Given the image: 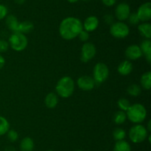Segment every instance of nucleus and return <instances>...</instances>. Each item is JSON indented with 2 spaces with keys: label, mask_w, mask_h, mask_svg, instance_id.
Segmentation results:
<instances>
[{
  "label": "nucleus",
  "mask_w": 151,
  "mask_h": 151,
  "mask_svg": "<svg viewBox=\"0 0 151 151\" xmlns=\"http://www.w3.org/2000/svg\"><path fill=\"white\" fill-rule=\"evenodd\" d=\"M9 45L16 51H22L27 47L28 40L26 36L20 32H14L9 38Z\"/></svg>",
  "instance_id": "20e7f679"
},
{
  "label": "nucleus",
  "mask_w": 151,
  "mask_h": 151,
  "mask_svg": "<svg viewBox=\"0 0 151 151\" xmlns=\"http://www.w3.org/2000/svg\"><path fill=\"white\" fill-rule=\"evenodd\" d=\"M130 13H131V8L127 3H120L116 6L115 9V16L116 19L120 22L127 20Z\"/></svg>",
  "instance_id": "9d476101"
},
{
  "label": "nucleus",
  "mask_w": 151,
  "mask_h": 151,
  "mask_svg": "<svg viewBox=\"0 0 151 151\" xmlns=\"http://www.w3.org/2000/svg\"><path fill=\"white\" fill-rule=\"evenodd\" d=\"M126 113L122 110L117 111L116 113H115L114 115V121L116 124H122L126 121Z\"/></svg>",
  "instance_id": "5701e85b"
},
{
  "label": "nucleus",
  "mask_w": 151,
  "mask_h": 151,
  "mask_svg": "<svg viewBox=\"0 0 151 151\" xmlns=\"http://www.w3.org/2000/svg\"><path fill=\"white\" fill-rule=\"evenodd\" d=\"M128 93L131 96H138L141 93V87L138 84H131L128 87Z\"/></svg>",
  "instance_id": "a878e982"
},
{
  "label": "nucleus",
  "mask_w": 151,
  "mask_h": 151,
  "mask_svg": "<svg viewBox=\"0 0 151 151\" xmlns=\"http://www.w3.org/2000/svg\"><path fill=\"white\" fill-rule=\"evenodd\" d=\"M96 55V47L94 44L91 42H86L81 49V60L83 62H89Z\"/></svg>",
  "instance_id": "6e6552de"
},
{
  "label": "nucleus",
  "mask_w": 151,
  "mask_h": 151,
  "mask_svg": "<svg viewBox=\"0 0 151 151\" xmlns=\"http://www.w3.org/2000/svg\"><path fill=\"white\" fill-rule=\"evenodd\" d=\"M10 130V124L4 116L0 115V136L6 134Z\"/></svg>",
  "instance_id": "b1692460"
},
{
  "label": "nucleus",
  "mask_w": 151,
  "mask_h": 151,
  "mask_svg": "<svg viewBox=\"0 0 151 151\" xmlns=\"http://www.w3.org/2000/svg\"><path fill=\"white\" fill-rule=\"evenodd\" d=\"M25 1H26V0H14L15 2H16V4H24Z\"/></svg>",
  "instance_id": "e433bc0d"
},
{
  "label": "nucleus",
  "mask_w": 151,
  "mask_h": 151,
  "mask_svg": "<svg viewBox=\"0 0 151 151\" xmlns=\"http://www.w3.org/2000/svg\"><path fill=\"white\" fill-rule=\"evenodd\" d=\"M109 76V70L107 65L103 62L96 64L93 70V78L96 84H101L106 81Z\"/></svg>",
  "instance_id": "423d86ee"
},
{
  "label": "nucleus",
  "mask_w": 151,
  "mask_h": 151,
  "mask_svg": "<svg viewBox=\"0 0 151 151\" xmlns=\"http://www.w3.org/2000/svg\"><path fill=\"white\" fill-rule=\"evenodd\" d=\"M47 151H54V150H47Z\"/></svg>",
  "instance_id": "a19ab883"
},
{
  "label": "nucleus",
  "mask_w": 151,
  "mask_h": 151,
  "mask_svg": "<svg viewBox=\"0 0 151 151\" xmlns=\"http://www.w3.org/2000/svg\"><path fill=\"white\" fill-rule=\"evenodd\" d=\"M4 65H5V59L1 55H0V70L2 69Z\"/></svg>",
  "instance_id": "f704fd0d"
},
{
  "label": "nucleus",
  "mask_w": 151,
  "mask_h": 151,
  "mask_svg": "<svg viewBox=\"0 0 151 151\" xmlns=\"http://www.w3.org/2000/svg\"><path fill=\"white\" fill-rule=\"evenodd\" d=\"M105 19H106V22L108 24H113V17H112L111 15H106L105 16Z\"/></svg>",
  "instance_id": "72a5a7b5"
},
{
  "label": "nucleus",
  "mask_w": 151,
  "mask_h": 151,
  "mask_svg": "<svg viewBox=\"0 0 151 151\" xmlns=\"http://www.w3.org/2000/svg\"><path fill=\"white\" fill-rule=\"evenodd\" d=\"M138 30L142 36L147 39L151 38V25L148 22H143L139 25Z\"/></svg>",
  "instance_id": "6ab92c4d"
},
{
  "label": "nucleus",
  "mask_w": 151,
  "mask_h": 151,
  "mask_svg": "<svg viewBox=\"0 0 151 151\" xmlns=\"http://www.w3.org/2000/svg\"><path fill=\"white\" fill-rule=\"evenodd\" d=\"M99 25V19L95 16H90L87 17L83 24V29L87 32H92L95 30Z\"/></svg>",
  "instance_id": "ddd939ff"
},
{
  "label": "nucleus",
  "mask_w": 151,
  "mask_h": 151,
  "mask_svg": "<svg viewBox=\"0 0 151 151\" xmlns=\"http://www.w3.org/2000/svg\"><path fill=\"white\" fill-rule=\"evenodd\" d=\"M84 1H90V0H83Z\"/></svg>",
  "instance_id": "ea45409f"
},
{
  "label": "nucleus",
  "mask_w": 151,
  "mask_h": 151,
  "mask_svg": "<svg viewBox=\"0 0 151 151\" xmlns=\"http://www.w3.org/2000/svg\"><path fill=\"white\" fill-rule=\"evenodd\" d=\"M78 1H79V0H67V1H69V3H75Z\"/></svg>",
  "instance_id": "58836bf2"
},
{
  "label": "nucleus",
  "mask_w": 151,
  "mask_h": 151,
  "mask_svg": "<svg viewBox=\"0 0 151 151\" xmlns=\"http://www.w3.org/2000/svg\"><path fill=\"white\" fill-rule=\"evenodd\" d=\"M76 151H83V150H76Z\"/></svg>",
  "instance_id": "79ce46f5"
},
{
  "label": "nucleus",
  "mask_w": 151,
  "mask_h": 151,
  "mask_svg": "<svg viewBox=\"0 0 151 151\" xmlns=\"http://www.w3.org/2000/svg\"><path fill=\"white\" fill-rule=\"evenodd\" d=\"M126 136V133H125V130L122 128H120V127H118V128H116L113 132V137L115 141H121L124 140Z\"/></svg>",
  "instance_id": "393cba45"
},
{
  "label": "nucleus",
  "mask_w": 151,
  "mask_h": 151,
  "mask_svg": "<svg viewBox=\"0 0 151 151\" xmlns=\"http://www.w3.org/2000/svg\"><path fill=\"white\" fill-rule=\"evenodd\" d=\"M128 20H129V22L131 24V25H138L139 23V19L138 16H137V13H130L129 16H128Z\"/></svg>",
  "instance_id": "c85d7f7f"
},
{
  "label": "nucleus",
  "mask_w": 151,
  "mask_h": 151,
  "mask_svg": "<svg viewBox=\"0 0 151 151\" xmlns=\"http://www.w3.org/2000/svg\"><path fill=\"white\" fill-rule=\"evenodd\" d=\"M7 136L10 142H15L19 139V134L14 130H9L7 133Z\"/></svg>",
  "instance_id": "cd10ccee"
},
{
  "label": "nucleus",
  "mask_w": 151,
  "mask_h": 151,
  "mask_svg": "<svg viewBox=\"0 0 151 151\" xmlns=\"http://www.w3.org/2000/svg\"><path fill=\"white\" fill-rule=\"evenodd\" d=\"M77 84L79 88L85 91H89L94 89L96 83L94 78L89 76H82L78 78Z\"/></svg>",
  "instance_id": "9b49d317"
},
{
  "label": "nucleus",
  "mask_w": 151,
  "mask_h": 151,
  "mask_svg": "<svg viewBox=\"0 0 151 151\" xmlns=\"http://www.w3.org/2000/svg\"><path fill=\"white\" fill-rule=\"evenodd\" d=\"M125 54L130 60H137L143 55L140 47L137 44H131L128 46L125 50Z\"/></svg>",
  "instance_id": "f8f14e48"
},
{
  "label": "nucleus",
  "mask_w": 151,
  "mask_h": 151,
  "mask_svg": "<svg viewBox=\"0 0 151 151\" xmlns=\"http://www.w3.org/2000/svg\"><path fill=\"white\" fill-rule=\"evenodd\" d=\"M4 151H16V148L13 147L8 146V147H7L5 149H4Z\"/></svg>",
  "instance_id": "c9c22d12"
},
{
  "label": "nucleus",
  "mask_w": 151,
  "mask_h": 151,
  "mask_svg": "<svg viewBox=\"0 0 151 151\" xmlns=\"http://www.w3.org/2000/svg\"><path fill=\"white\" fill-rule=\"evenodd\" d=\"M127 118L134 124H140L147 117V110L142 104H134L126 111Z\"/></svg>",
  "instance_id": "f03ea898"
},
{
  "label": "nucleus",
  "mask_w": 151,
  "mask_h": 151,
  "mask_svg": "<svg viewBox=\"0 0 151 151\" xmlns=\"http://www.w3.org/2000/svg\"><path fill=\"white\" fill-rule=\"evenodd\" d=\"M130 29L128 25L122 22H114L110 28V33L116 38H124L129 35Z\"/></svg>",
  "instance_id": "0eeeda50"
},
{
  "label": "nucleus",
  "mask_w": 151,
  "mask_h": 151,
  "mask_svg": "<svg viewBox=\"0 0 151 151\" xmlns=\"http://www.w3.org/2000/svg\"><path fill=\"white\" fill-rule=\"evenodd\" d=\"M141 86L143 89L146 90H150L151 88V73L150 71L146 72L142 76L140 79Z\"/></svg>",
  "instance_id": "aec40b11"
},
{
  "label": "nucleus",
  "mask_w": 151,
  "mask_h": 151,
  "mask_svg": "<svg viewBox=\"0 0 151 151\" xmlns=\"http://www.w3.org/2000/svg\"><path fill=\"white\" fill-rule=\"evenodd\" d=\"M148 136V131L145 126L137 124L133 126L129 131V138L133 143L139 144L146 140Z\"/></svg>",
  "instance_id": "39448f33"
},
{
  "label": "nucleus",
  "mask_w": 151,
  "mask_h": 151,
  "mask_svg": "<svg viewBox=\"0 0 151 151\" xmlns=\"http://www.w3.org/2000/svg\"><path fill=\"white\" fill-rule=\"evenodd\" d=\"M150 124H151V121L150 120V121H149V122H148V127H147V131H150V130H151Z\"/></svg>",
  "instance_id": "4c0bfd02"
},
{
  "label": "nucleus",
  "mask_w": 151,
  "mask_h": 151,
  "mask_svg": "<svg viewBox=\"0 0 151 151\" xmlns=\"http://www.w3.org/2000/svg\"><path fill=\"white\" fill-rule=\"evenodd\" d=\"M21 151H32L35 147L34 141L30 137H25L20 142Z\"/></svg>",
  "instance_id": "f3484780"
},
{
  "label": "nucleus",
  "mask_w": 151,
  "mask_h": 151,
  "mask_svg": "<svg viewBox=\"0 0 151 151\" xmlns=\"http://www.w3.org/2000/svg\"><path fill=\"white\" fill-rule=\"evenodd\" d=\"M83 24L79 19L72 16L65 18L59 26V33L65 40H72L78 37L83 30Z\"/></svg>",
  "instance_id": "f257e3e1"
},
{
  "label": "nucleus",
  "mask_w": 151,
  "mask_h": 151,
  "mask_svg": "<svg viewBox=\"0 0 151 151\" xmlns=\"http://www.w3.org/2000/svg\"><path fill=\"white\" fill-rule=\"evenodd\" d=\"M78 36L79 37L81 41L86 42L88 40V38H89V34H88V32L86 31L85 30H83L80 33L79 35H78Z\"/></svg>",
  "instance_id": "7c9ffc66"
},
{
  "label": "nucleus",
  "mask_w": 151,
  "mask_h": 151,
  "mask_svg": "<svg viewBox=\"0 0 151 151\" xmlns=\"http://www.w3.org/2000/svg\"><path fill=\"white\" fill-rule=\"evenodd\" d=\"M45 105L48 108H54L57 106L58 103V97L57 95L54 93H50L47 95L45 97Z\"/></svg>",
  "instance_id": "a211bd4d"
},
{
  "label": "nucleus",
  "mask_w": 151,
  "mask_h": 151,
  "mask_svg": "<svg viewBox=\"0 0 151 151\" xmlns=\"http://www.w3.org/2000/svg\"><path fill=\"white\" fill-rule=\"evenodd\" d=\"M34 28L33 24L29 21H24L22 22H19V28H18V32H20L22 33H27L32 31Z\"/></svg>",
  "instance_id": "412c9836"
},
{
  "label": "nucleus",
  "mask_w": 151,
  "mask_h": 151,
  "mask_svg": "<svg viewBox=\"0 0 151 151\" xmlns=\"http://www.w3.org/2000/svg\"><path fill=\"white\" fill-rule=\"evenodd\" d=\"M5 22L6 25L8 28L9 30L14 32H18V28H19V22L18 21L17 18L14 15H8L6 16Z\"/></svg>",
  "instance_id": "dca6fc26"
},
{
  "label": "nucleus",
  "mask_w": 151,
  "mask_h": 151,
  "mask_svg": "<svg viewBox=\"0 0 151 151\" xmlns=\"http://www.w3.org/2000/svg\"><path fill=\"white\" fill-rule=\"evenodd\" d=\"M58 95L62 98H69L75 90V81L71 77L63 76L59 79L55 87Z\"/></svg>",
  "instance_id": "7ed1b4c3"
},
{
  "label": "nucleus",
  "mask_w": 151,
  "mask_h": 151,
  "mask_svg": "<svg viewBox=\"0 0 151 151\" xmlns=\"http://www.w3.org/2000/svg\"><path fill=\"white\" fill-rule=\"evenodd\" d=\"M9 43L4 39H0V53H4L9 48Z\"/></svg>",
  "instance_id": "c756f323"
},
{
  "label": "nucleus",
  "mask_w": 151,
  "mask_h": 151,
  "mask_svg": "<svg viewBox=\"0 0 151 151\" xmlns=\"http://www.w3.org/2000/svg\"><path fill=\"white\" fill-rule=\"evenodd\" d=\"M113 151H131V145L125 140L117 141L115 143Z\"/></svg>",
  "instance_id": "4be33fe9"
},
{
  "label": "nucleus",
  "mask_w": 151,
  "mask_h": 151,
  "mask_svg": "<svg viewBox=\"0 0 151 151\" xmlns=\"http://www.w3.org/2000/svg\"><path fill=\"white\" fill-rule=\"evenodd\" d=\"M133 65L130 61L125 60L121 62L117 68L118 73L122 76H128L132 72L133 70Z\"/></svg>",
  "instance_id": "4468645a"
},
{
  "label": "nucleus",
  "mask_w": 151,
  "mask_h": 151,
  "mask_svg": "<svg viewBox=\"0 0 151 151\" xmlns=\"http://www.w3.org/2000/svg\"><path fill=\"white\" fill-rule=\"evenodd\" d=\"M117 105L119 108L120 109V110L122 111H127L128 110V108L131 106V103H130L128 99H125V98H122V99H119L117 102Z\"/></svg>",
  "instance_id": "bb28decb"
},
{
  "label": "nucleus",
  "mask_w": 151,
  "mask_h": 151,
  "mask_svg": "<svg viewBox=\"0 0 151 151\" xmlns=\"http://www.w3.org/2000/svg\"><path fill=\"white\" fill-rule=\"evenodd\" d=\"M142 54L145 56L146 59L149 64L151 63V41L150 39L144 40L139 46Z\"/></svg>",
  "instance_id": "2eb2a0df"
},
{
  "label": "nucleus",
  "mask_w": 151,
  "mask_h": 151,
  "mask_svg": "<svg viewBox=\"0 0 151 151\" xmlns=\"http://www.w3.org/2000/svg\"><path fill=\"white\" fill-rule=\"evenodd\" d=\"M7 16V8L4 4H0V20L4 19Z\"/></svg>",
  "instance_id": "2f4dec72"
},
{
  "label": "nucleus",
  "mask_w": 151,
  "mask_h": 151,
  "mask_svg": "<svg viewBox=\"0 0 151 151\" xmlns=\"http://www.w3.org/2000/svg\"><path fill=\"white\" fill-rule=\"evenodd\" d=\"M101 1L104 5L107 6V7H111V6L114 5L116 0H101Z\"/></svg>",
  "instance_id": "473e14b6"
},
{
  "label": "nucleus",
  "mask_w": 151,
  "mask_h": 151,
  "mask_svg": "<svg viewBox=\"0 0 151 151\" xmlns=\"http://www.w3.org/2000/svg\"><path fill=\"white\" fill-rule=\"evenodd\" d=\"M137 14L139 21L147 22L151 19V3L150 1L144 3L139 7Z\"/></svg>",
  "instance_id": "1a4fd4ad"
}]
</instances>
